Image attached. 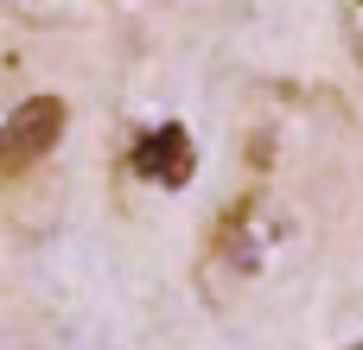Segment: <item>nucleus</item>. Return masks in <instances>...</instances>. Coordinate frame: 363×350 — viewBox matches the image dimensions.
Returning <instances> with one entry per match:
<instances>
[{
	"label": "nucleus",
	"mask_w": 363,
	"mask_h": 350,
	"mask_svg": "<svg viewBox=\"0 0 363 350\" xmlns=\"http://www.w3.org/2000/svg\"><path fill=\"white\" fill-rule=\"evenodd\" d=\"M64 121H70V108H64L57 96H32V102H19L13 121H6V140H0V172L19 179L26 166H38V159L64 140Z\"/></svg>",
	"instance_id": "obj_1"
},
{
	"label": "nucleus",
	"mask_w": 363,
	"mask_h": 350,
	"mask_svg": "<svg viewBox=\"0 0 363 350\" xmlns=\"http://www.w3.org/2000/svg\"><path fill=\"white\" fill-rule=\"evenodd\" d=\"M357 350H363V344H357Z\"/></svg>",
	"instance_id": "obj_3"
},
{
	"label": "nucleus",
	"mask_w": 363,
	"mask_h": 350,
	"mask_svg": "<svg viewBox=\"0 0 363 350\" xmlns=\"http://www.w3.org/2000/svg\"><path fill=\"white\" fill-rule=\"evenodd\" d=\"M134 172H140V179H153V185H166V191L191 185V172H198V147H191V134H185L179 121L153 128V134L134 147Z\"/></svg>",
	"instance_id": "obj_2"
}]
</instances>
